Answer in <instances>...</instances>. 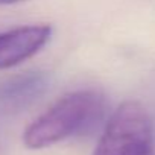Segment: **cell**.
<instances>
[{"mask_svg":"<svg viewBox=\"0 0 155 155\" xmlns=\"http://www.w3.org/2000/svg\"><path fill=\"white\" fill-rule=\"evenodd\" d=\"M93 155H155L147 110L137 101L122 102L108 119Z\"/></svg>","mask_w":155,"mask_h":155,"instance_id":"2","label":"cell"},{"mask_svg":"<svg viewBox=\"0 0 155 155\" xmlns=\"http://www.w3.org/2000/svg\"><path fill=\"white\" fill-rule=\"evenodd\" d=\"M21 2H28V0H0V6L15 5V3H21Z\"/></svg>","mask_w":155,"mask_h":155,"instance_id":"5","label":"cell"},{"mask_svg":"<svg viewBox=\"0 0 155 155\" xmlns=\"http://www.w3.org/2000/svg\"><path fill=\"white\" fill-rule=\"evenodd\" d=\"M49 74L41 70L21 71L0 79V114L25 111L49 90Z\"/></svg>","mask_w":155,"mask_h":155,"instance_id":"4","label":"cell"},{"mask_svg":"<svg viewBox=\"0 0 155 155\" xmlns=\"http://www.w3.org/2000/svg\"><path fill=\"white\" fill-rule=\"evenodd\" d=\"M105 97L96 90L70 91L56 99L23 132L29 149H43L78 134H85L102 119Z\"/></svg>","mask_w":155,"mask_h":155,"instance_id":"1","label":"cell"},{"mask_svg":"<svg viewBox=\"0 0 155 155\" xmlns=\"http://www.w3.org/2000/svg\"><path fill=\"white\" fill-rule=\"evenodd\" d=\"M52 26L46 23L18 26L0 32V70L12 68L37 55L50 40Z\"/></svg>","mask_w":155,"mask_h":155,"instance_id":"3","label":"cell"}]
</instances>
